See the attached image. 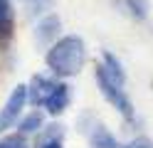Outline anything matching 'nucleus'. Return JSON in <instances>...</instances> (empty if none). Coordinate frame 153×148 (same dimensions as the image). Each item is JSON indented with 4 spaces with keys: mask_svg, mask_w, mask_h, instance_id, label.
<instances>
[{
    "mask_svg": "<svg viewBox=\"0 0 153 148\" xmlns=\"http://www.w3.org/2000/svg\"><path fill=\"white\" fill-rule=\"evenodd\" d=\"M45 62H47V69L59 79L76 77L87 62V45L79 35H64L47 49Z\"/></svg>",
    "mask_w": 153,
    "mask_h": 148,
    "instance_id": "obj_1",
    "label": "nucleus"
},
{
    "mask_svg": "<svg viewBox=\"0 0 153 148\" xmlns=\"http://www.w3.org/2000/svg\"><path fill=\"white\" fill-rule=\"evenodd\" d=\"M94 77H97V86H99L101 96L106 99V101H109L114 109H116V111H119L123 118H126L128 123L136 126V123H138V118H136V109H133V101L128 99V94L123 91V86L114 82V79H111L106 72H104L101 67H97Z\"/></svg>",
    "mask_w": 153,
    "mask_h": 148,
    "instance_id": "obj_2",
    "label": "nucleus"
},
{
    "mask_svg": "<svg viewBox=\"0 0 153 148\" xmlns=\"http://www.w3.org/2000/svg\"><path fill=\"white\" fill-rule=\"evenodd\" d=\"M25 106H27V84H17L13 89V94L7 96L5 106L0 109V133H5L7 128L17 126Z\"/></svg>",
    "mask_w": 153,
    "mask_h": 148,
    "instance_id": "obj_3",
    "label": "nucleus"
},
{
    "mask_svg": "<svg viewBox=\"0 0 153 148\" xmlns=\"http://www.w3.org/2000/svg\"><path fill=\"white\" fill-rule=\"evenodd\" d=\"M59 35H62L59 15L47 13V15H42L40 20H37V25H35V45L40 49H50L57 39H59Z\"/></svg>",
    "mask_w": 153,
    "mask_h": 148,
    "instance_id": "obj_4",
    "label": "nucleus"
},
{
    "mask_svg": "<svg viewBox=\"0 0 153 148\" xmlns=\"http://www.w3.org/2000/svg\"><path fill=\"white\" fill-rule=\"evenodd\" d=\"M69 101H72V86L67 82H57L54 89L50 91V96L45 99V114L47 116H62L67 109H69Z\"/></svg>",
    "mask_w": 153,
    "mask_h": 148,
    "instance_id": "obj_5",
    "label": "nucleus"
},
{
    "mask_svg": "<svg viewBox=\"0 0 153 148\" xmlns=\"http://www.w3.org/2000/svg\"><path fill=\"white\" fill-rule=\"evenodd\" d=\"M54 84H57V79L47 77V74H35L30 79V84H27V104L42 106L45 99L50 96V91L54 89Z\"/></svg>",
    "mask_w": 153,
    "mask_h": 148,
    "instance_id": "obj_6",
    "label": "nucleus"
},
{
    "mask_svg": "<svg viewBox=\"0 0 153 148\" xmlns=\"http://www.w3.org/2000/svg\"><path fill=\"white\" fill-rule=\"evenodd\" d=\"M87 136H89V146L91 148H119L121 146L116 138H114V133L99 121H94L91 128H87Z\"/></svg>",
    "mask_w": 153,
    "mask_h": 148,
    "instance_id": "obj_7",
    "label": "nucleus"
},
{
    "mask_svg": "<svg viewBox=\"0 0 153 148\" xmlns=\"http://www.w3.org/2000/svg\"><path fill=\"white\" fill-rule=\"evenodd\" d=\"M104 72H106L116 84H121V86H126V72H123V64L119 62V57L116 54H111L109 49H104L101 52V64H99Z\"/></svg>",
    "mask_w": 153,
    "mask_h": 148,
    "instance_id": "obj_8",
    "label": "nucleus"
},
{
    "mask_svg": "<svg viewBox=\"0 0 153 148\" xmlns=\"http://www.w3.org/2000/svg\"><path fill=\"white\" fill-rule=\"evenodd\" d=\"M42 126H45V114L35 109V111L20 116V121H17V133H22V136H35V133H40Z\"/></svg>",
    "mask_w": 153,
    "mask_h": 148,
    "instance_id": "obj_9",
    "label": "nucleus"
},
{
    "mask_svg": "<svg viewBox=\"0 0 153 148\" xmlns=\"http://www.w3.org/2000/svg\"><path fill=\"white\" fill-rule=\"evenodd\" d=\"M123 10L133 17V20H146L148 17V3L146 0H119Z\"/></svg>",
    "mask_w": 153,
    "mask_h": 148,
    "instance_id": "obj_10",
    "label": "nucleus"
},
{
    "mask_svg": "<svg viewBox=\"0 0 153 148\" xmlns=\"http://www.w3.org/2000/svg\"><path fill=\"white\" fill-rule=\"evenodd\" d=\"M54 5V0H27V15L30 17H42L50 13V7Z\"/></svg>",
    "mask_w": 153,
    "mask_h": 148,
    "instance_id": "obj_11",
    "label": "nucleus"
},
{
    "mask_svg": "<svg viewBox=\"0 0 153 148\" xmlns=\"http://www.w3.org/2000/svg\"><path fill=\"white\" fill-rule=\"evenodd\" d=\"M0 148H30V143H27V136H22V133H10V136H3V138H0Z\"/></svg>",
    "mask_w": 153,
    "mask_h": 148,
    "instance_id": "obj_12",
    "label": "nucleus"
},
{
    "mask_svg": "<svg viewBox=\"0 0 153 148\" xmlns=\"http://www.w3.org/2000/svg\"><path fill=\"white\" fill-rule=\"evenodd\" d=\"M13 30H15L13 20H0V47H5L13 39Z\"/></svg>",
    "mask_w": 153,
    "mask_h": 148,
    "instance_id": "obj_13",
    "label": "nucleus"
},
{
    "mask_svg": "<svg viewBox=\"0 0 153 148\" xmlns=\"http://www.w3.org/2000/svg\"><path fill=\"white\" fill-rule=\"evenodd\" d=\"M119 148H153V138H148V136H136L133 141H128L126 146H119Z\"/></svg>",
    "mask_w": 153,
    "mask_h": 148,
    "instance_id": "obj_14",
    "label": "nucleus"
},
{
    "mask_svg": "<svg viewBox=\"0 0 153 148\" xmlns=\"http://www.w3.org/2000/svg\"><path fill=\"white\" fill-rule=\"evenodd\" d=\"M35 148H64V138H47V141H37Z\"/></svg>",
    "mask_w": 153,
    "mask_h": 148,
    "instance_id": "obj_15",
    "label": "nucleus"
},
{
    "mask_svg": "<svg viewBox=\"0 0 153 148\" xmlns=\"http://www.w3.org/2000/svg\"><path fill=\"white\" fill-rule=\"evenodd\" d=\"M0 20H13V0H0Z\"/></svg>",
    "mask_w": 153,
    "mask_h": 148,
    "instance_id": "obj_16",
    "label": "nucleus"
}]
</instances>
